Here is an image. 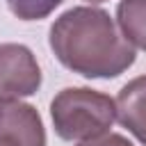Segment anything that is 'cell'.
Segmentation results:
<instances>
[{
    "label": "cell",
    "instance_id": "cell-1",
    "mask_svg": "<svg viewBox=\"0 0 146 146\" xmlns=\"http://www.w3.org/2000/svg\"><path fill=\"white\" fill-rule=\"evenodd\" d=\"M48 41L55 57L84 78H116L135 64V46L98 7L64 11L52 23Z\"/></svg>",
    "mask_w": 146,
    "mask_h": 146
},
{
    "label": "cell",
    "instance_id": "cell-2",
    "mask_svg": "<svg viewBox=\"0 0 146 146\" xmlns=\"http://www.w3.org/2000/svg\"><path fill=\"white\" fill-rule=\"evenodd\" d=\"M55 132L66 141H87L110 132L116 119V103L89 87H66L50 103Z\"/></svg>",
    "mask_w": 146,
    "mask_h": 146
},
{
    "label": "cell",
    "instance_id": "cell-3",
    "mask_svg": "<svg viewBox=\"0 0 146 146\" xmlns=\"http://www.w3.org/2000/svg\"><path fill=\"white\" fill-rule=\"evenodd\" d=\"M41 87V68L23 43H0V100L25 98Z\"/></svg>",
    "mask_w": 146,
    "mask_h": 146
},
{
    "label": "cell",
    "instance_id": "cell-4",
    "mask_svg": "<svg viewBox=\"0 0 146 146\" xmlns=\"http://www.w3.org/2000/svg\"><path fill=\"white\" fill-rule=\"evenodd\" d=\"M0 146H46L43 121L30 103L0 100Z\"/></svg>",
    "mask_w": 146,
    "mask_h": 146
},
{
    "label": "cell",
    "instance_id": "cell-5",
    "mask_svg": "<svg viewBox=\"0 0 146 146\" xmlns=\"http://www.w3.org/2000/svg\"><path fill=\"white\" fill-rule=\"evenodd\" d=\"M116 119L146 146V75L130 80L116 96Z\"/></svg>",
    "mask_w": 146,
    "mask_h": 146
},
{
    "label": "cell",
    "instance_id": "cell-6",
    "mask_svg": "<svg viewBox=\"0 0 146 146\" xmlns=\"http://www.w3.org/2000/svg\"><path fill=\"white\" fill-rule=\"evenodd\" d=\"M121 34L139 50H146V0H121L116 7Z\"/></svg>",
    "mask_w": 146,
    "mask_h": 146
},
{
    "label": "cell",
    "instance_id": "cell-7",
    "mask_svg": "<svg viewBox=\"0 0 146 146\" xmlns=\"http://www.w3.org/2000/svg\"><path fill=\"white\" fill-rule=\"evenodd\" d=\"M64 0H7L9 11L21 21H41L50 16Z\"/></svg>",
    "mask_w": 146,
    "mask_h": 146
},
{
    "label": "cell",
    "instance_id": "cell-8",
    "mask_svg": "<svg viewBox=\"0 0 146 146\" xmlns=\"http://www.w3.org/2000/svg\"><path fill=\"white\" fill-rule=\"evenodd\" d=\"M75 146H135L130 139H125L123 135L119 132H105L100 137H94V139H87V141H78Z\"/></svg>",
    "mask_w": 146,
    "mask_h": 146
},
{
    "label": "cell",
    "instance_id": "cell-9",
    "mask_svg": "<svg viewBox=\"0 0 146 146\" xmlns=\"http://www.w3.org/2000/svg\"><path fill=\"white\" fill-rule=\"evenodd\" d=\"M89 5H98V2H105V0H87Z\"/></svg>",
    "mask_w": 146,
    "mask_h": 146
}]
</instances>
